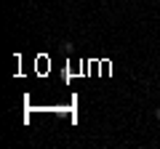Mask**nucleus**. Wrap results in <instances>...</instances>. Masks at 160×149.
<instances>
[{
    "mask_svg": "<svg viewBox=\"0 0 160 149\" xmlns=\"http://www.w3.org/2000/svg\"><path fill=\"white\" fill-rule=\"evenodd\" d=\"M155 115H158V120H160V107H158V109H155Z\"/></svg>",
    "mask_w": 160,
    "mask_h": 149,
    "instance_id": "obj_1",
    "label": "nucleus"
}]
</instances>
